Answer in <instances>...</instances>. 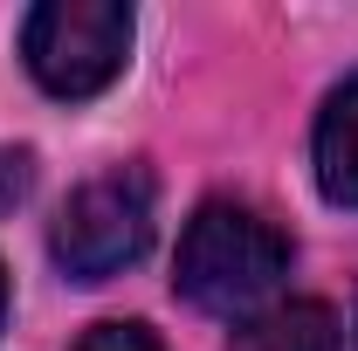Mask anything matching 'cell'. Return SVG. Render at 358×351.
I'll return each mask as SVG.
<instances>
[{"mask_svg": "<svg viewBox=\"0 0 358 351\" xmlns=\"http://www.w3.org/2000/svg\"><path fill=\"white\" fill-rule=\"evenodd\" d=\"M289 275V234L241 200H207L179 234L173 289L207 317H255Z\"/></svg>", "mask_w": 358, "mask_h": 351, "instance_id": "cell-1", "label": "cell"}, {"mask_svg": "<svg viewBox=\"0 0 358 351\" xmlns=\"http://www.w3.org/2000/svg\"><path fill=\"white\" fill-rule=\"evenodd\" d=\"M21 55H28V76L48 96L83 103V96H96L124 76L131 7L124 0H42L21 21Z\"/></svg>", "mask_w": 358, "mask_h": 351, "instance_id": "cell-2", "label": "cell"}, {"mask_svg": "<svg viewBox=\"0 0 358 351\" xmlns=\"http://www.w3.org/2000/svg\"><path fill=\"white\" fill-rule=\"evenodd\" d=\"M48 248H55V262H62L69 282H110L117 268H131L152 248V179L138 166L83 179L62 200Z\"/></svg>", "mask_w": 358, "mask_h": 351, "instance_id": "cell-3", "label": "cell"}, {"mask_svg": "<svg viewBox=\"0 0 358 351\" xmlns=\"http://www.w3.org/2000/svg\"><path fill=\"white\" fill-rule=\"evenodd\" d=\"M317 186L331 207H358V76L331 89L317 117Z\"/></svg>", "mask_w": 358, "mask_h": 351, "instance_id": "cell-4", "label": "cell"}, {"mask_svg": "<svg viewBox=\"0 0 358 351\" xmlns=\"http://www.w3.org/2000/svg\"><path fill=\"white\" fill-rule=\"evenodd\" d=\"M227 351H338V310L331 303H275V310H255Z\"/></svg>", "mask_w": 358, "mask_h": 351, "instance_id": "cell-5", "label": "cell"}, {"mask_svg": "<svg viewBox=\"0 0 358 351\" xmlns=\"http://www.w3.org/2000/svg\"><path fill=\"white\" fill-rule=\"evenodd\" d=\"M28 186H35V152L0 145V214H14V207L28 200Z\"/></svg>", "mask_w": 358, "mask_h": 351, "instance_id": "cell-6", "label": "cell"}, {"mask_svg": "<svg viewBox=\"0 0 358 351\" xmlns=\"http://www.w3.org/2000/svg\"><path fill=\"white\" fill-rule=\"evenodd\" d=\"M76 351H166L145 324H90Z\"/></svg>", "mask_w": 358, "mask_h": 351, "instance_id": "cell-7", "label": "cell"}, {"mask_svg": "<svg viewBox=\"0 0 358 351\" xmlns=\"http://www.w3.org/2000/svg\"><path fill=\"white\" fill-rule=\"evenodd\" d=\"M0 317H7V268H0Z\"/></svg>", "mask_w": 358, "mask_h": 351, "instance_id": "cell-8", "label": "cell"}]
</instances>
